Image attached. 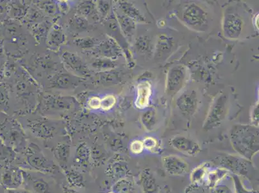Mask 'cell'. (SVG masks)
I'll return each mask as SVG.
<instances>
[{
    "instance_id": "9",
    "label": "cell",
    "mask_w": 259,
    "mask_h": 193,
    "mask_svg": "<svg viewBox=\"0 0 259 193\" xmlns=\"http://www.w3.org/2000/svg\"><path fill=\"white\" fill-rule=\"evenodd\" d=\"M223 28L226 37L232 40L239 38L243 28V21L238 14L228 13L223 20Z\"/></svg>"
},
{
    "instance_id": "10",
    "label": "cell",
    "mask_w": 259,
    "mask_h": 193,
    "mask_svg": "<svg viewBox=\"0 0 259 193\" xmlns=\"http://www.w3.org/2000/svg\"><path fill=\"white\" fill-rule=\"evenodd\" d=\"M151 94V83L148 81H141L137 88V97L135 102L136 107L141 110L147 108L149 105Z\"/></svg>"
},
{
    "instance_id": "14",
    "label": "cell",
    "mask_w": 259,
    "mask_h": 193,
    "mask_svg": "<svg viewBox=\"0 0 259 193\" xmlns=\"http://www.w3.org/2000/svg\"><path fill=\"white\" fill-rule=\"evenodd\" d=\"M119 5H120V9L123 13L130 19L132 20L134 22H145V18L133 4L128 3V2H122V3H119Z\"/></svg>"
},
{
    "instance_id": "19",
    "label": "cell",
    "mask_w": 259,
    "mask_h": 193,
    "mask_svg": "<svg viewBox=\"0 0 259 193\" xmlns=\"http://www.w3.org/2000/svg\"><path fill=\"white\" fill-rule=\"evenodd\" d=\"M118 21L123 31L127 34H131V31L135 28V22L125 15L119 16Z\"/></svg>"
},
{
    "instance_id": "26",
    "label": "cell",
    "mask_w": 259,
    "mask_h": 193,
    "mask_svg": "<svg viewBox=\"0 0 259 193\" xmlns=\"http://www.w3.org/2000/svg\"><path fill=\"white\" fill-rule=\"evenodd\" d=\"M171 41L170 39L164 37V38H161L159 40V50L161 51H166L170 50V44H171Z\"/></svg>"
},
{
    "instance_id": "4",
    "label": "cell",
    "mask_w": 259,
    "mask_h": 193,
    "mask_svg": "<svg viewBox=\"0 0 259 193\" xmlns=\"http://www.w3.org/2000/svg\"><path fill=\"white\" fill-rule=\"evenodd\" d=\"M182 19L190 27L200 30L207 25V14L204 9L196 3L188 4L182 12Z\"/></svg>"
},
{
    "instance_id": "28",
    "label": "cell",
    "mask_w": 259,
    "mask_h": 193,
    "mask_svg": "<svg viewBox=\"0 0 259 193\" xmlns=\"http://www.w3.org/2000/svg\"><path fill=\"white\" fill-rule=\"evenodd\" d=\"M136 44L138 46L139 50L140 49V50H147V45L149 43H148L147 40L143 38L139 39V42H137Z\"/></svg>"
},
{
    "instance_id": "30",
    "label": "cell",
    "mask_w": 259,
    "mask_h": 193,
    "mask_svg": "<svg viewBox=\"0 0 259 193\" xmlns=\"http://www.w3.org/2000/svg\"><path fill=\"white\" fill-rule=\"evenodd\" d=\"M164 193H170V191L169 189L164 188Z\"/></svg>"
},
{
    "instance_id": "8",
    "label": "cell",
    "mask_w": 259,
    "mask_h": 193,
    "mask_svg": "<svg viewBox=\"0 0 259 193\" xmlns=\"http://www.w3.org/2000/svg\"><path fill=\"white\" fill-rule=\"evenodd\" d=\"M176 105L184 116H192L198 106V97L195 90H186L177 98Z\"/></svg>"
},
{
    "instance_id": "25",
    "label": "cell",
    "mask_w": 259,
    "mask_h": 193,
    "mask_svg": "<svg viewBox=\"0 0 259 193\" xmlns=\"http://www.w3.org/2000/svg\"><path fill=\"white\" fill-rule=\"evenodd\" d=\"M101 102H102V99L100 97L94 96L90 98L88 104L89 107L93 109V110H97V109L101 108Z\"/></svg>"
},
{
    "instance_id": "23",
    "label": "cell",
    "mask_w": 259,
    "mask_h": 193,
    "mask_svg": "<svg viewBox=\"0 0 259 193\" xmlns=\"http://www.w3.org/2000/svg\"><path fill=\"white\" fill-rule=\"evenodd\" d=\"M251 120H252V126L259 128V102H257L256 106L253 109Z\"/></svg>"
},
{
    "instance_id": "17",
    "label": "cell",
    "mask_w": 259,
    "mask_h": 193,
    "mask_svg": "<svg viewBox=\"0 0 259 193\" xmlns=\"http://www.w3.org/2000/svg\"><path fill=\"white\" fill-rule=\"evenodd\" d=\"M145 150L153 154H160L162 151V146L160 142L155 137L147 136L143 139Z\"/></svg>"
},
{
    "instance_id": "6",
    "label": "cell",
    "mask_w": 259,
    "mask_h": 193,
    "mask_svg": "<svg viewBox=\"0 0 259 193\" xmlns=\"http://www.w3.org/2000/svg\"><path fill=\"white\" fill-rule=\"evenodd\" d=\"M162 163L165 171L172 176H183L190 170L188 162L176 155L164 156L162 158Z\"/></svg>"
},
{
    "instance_id": "13",
    "label": "cell",
    "mask_w": 259,
    "mask_h": 193,
    "mask_svg": "<svg viewBox=\"0 0 259 193\" xmlns=\"http://www.w3.org/2000/svg\"><path fill=\"white\" fill-rule=\"evenodd\" d=\"M210 169V164L208 162H203L195 167L190 174L191 184L203 186L205 184L207 172Z\"/></svg>"
},
{
    "instance_id": "1",
    "label": "cell",
    "mask_w": 259,
    "mask_h": 193,
    "mask_svg": "<svg viewBox=\"0 0 259 193\" xmlns=\"http://www.w3.org/2000/svg\"><path fill=\"white\" fill-rule=\"evenodd\" d=\"M230 141L238 156L252 162L259 152V129L252 125H235L230 131Z\"/></svg>"
},
{
    "instance_id": "12",
    "label": "cell",
    "mask_w": 259,
    "mask_h": 193,
    "mask_svg": "<svg viewBox=\"0 0 259 193\" xmlns=\"http://www.w3.org/2000/svg\"><path fill=\"white\" fill-rule=\"evenodd\" d=\"M230 172L225 168L217 167L209 169L206 178L205 185L209 188L214 189L224 179L228 177Z\"/></svg>"
},
{
    "instance_id": "7",
    "label": "cell",
    "mask_w": 259,
    "mask_h": 193,
    "mask_svg": "<svg viewBox=\"0 0 259 193\" xmlns=\"http://www.w3.org/2000/svg\"><path fill=\"white\" fill-rule=\"evenodd\" d=\"M170 145L176 151L189 157H195L202 150L201 145L194 140L181 135L170 139Z\"/></svg>"
},
{
    "instance_id": "24",
    "label": "cell",
    "mask_w": 259,
    "mask_h": 193,
    "mask_svg": "<svg viewBox=\"0 0 259 193\" xmlns=\"http://www.w3.org/2000/svg\"><path fill=\"white\" fill-rule=\"evenodd\" d=\"M184 193H206L203 186L191 184L185 189Z\"/></svg>"
},
{
    "instance_id": "29",
    "label": "cell",
    "mask_w": 259,
    "mask_h": 193,
    "mask_svg": "<svg viewBox=\"0 0 259 193\" xmlns=\"http://www.w3.org/2000/svg\"><path fill=\"white\" fill-rule=\"evenodd\" d=\"M255 24H256L257 28H259V14L258 15H257V17L256 18V22H255Z\"/></svg>"
},
{
    "instance_id": "2",
    "label": "cell",
    "mask_w": 259,
    "mask_h": 193,
    "mask_svg": "<svg viewBox=\"0 0 259 193\" xmlns=\"http://www.w3.org/2000/svg\"><path fill=\"white\" fill-rule=\"evenodd\" d=\"M219 167L225 168L231 173L237 176H246L250 178L253 172L252 162L248 161L240 156L225 155L217 158Z\"/></svg>"
},
{
    "instance_id": "3",
    "label": "cell",
    "mask_w": 259,
    "mask_h": 193,
    "mask_svg": "<svg viewBox=\"0 0 259 193\" xmlns=\"http://www.w3.org/2000/svg\"><path fill=\"white\" fill-rule=\"evenodd\" d=\"M227 114V97L221 94L216 96L211 104L210 108L205 119L203 128L210 130L221 124Z\"/></svg>"
},
{
    "instance_id": "22",
    "label": "cell",
    "mask_w": 259,
    "mask_h": 193,
    "mask_svg": "<svg viewBox=\"0 0 259 193\" xmlns=\"http://www.w3.org/2000/svg\"><path fill=\"white\" fill-rule=\"evenodd\" d=\"M116 98L114 96L107 95L104 96L101 102V107L104 111H108L111 108L114 107L116 104Z\"/></svg>"
},
{
    "instance_id": "16",
    "label": "cell",
    "mask_w": 259,
    "mask_h": 193,
    "mask_svg": "<svg viewBox=\"0 0 259 193\" xmlns=\"http://www.w3.org/2000/svg\"><path fill=\"white\" fill-rule=\"evenodd\" d=\"M157 115L155 110H149L144 113L141 117V122L146 130L151 131L157 124Z\"/></svg>"
},
{
    "instance_id": "31",
    "label": "cell",
    "mask_w": 259,
    "mask_h": 193,
    "mask_svg": "<svg viewBox=\"0 0 259 193\" xmlns=\"http://www.w3.org/2000/svg\"><path fill=\"white\" fill-rule=\"evenodd\" d=\"M114 193L111 192V193Z\"/></svg>"
},
{
    "instance_id": "5",
    "label": "cell",
    "mask_w": 259,
    "mask_h": 193,
    "mask_svg": "<svg viewBox=\"0 0 259 193\" xmlns=\"http://www.w3.org/2000/svg\"><path fill=\"white\" fill-rule=\"evenodd\" d=\"M186 75V70L183 66L176 65L170 69L166 82V93L168 96L176 95L182 89Z\"/></svg>"
},
{
    "instance_id": "11",
    "label": "cell",
    "mask_w": 259,
    "mask_h": 193,
    "mask_svg": "<svg viewBox=\"0 0 259 193\" xmlns=\"http://www.w3.org/2000/svg\"><path fill=\"white\" fill-rule=\"evenodd\" d=\"M141 186L143 193H160L155 176L150 169H145L141 174Z\"/></svg>"
},
{
    "instance_id": "15",
    "label": "cell",
    "mask_w": 259,
    "mask_h": 193,
    "mask_svg": "<svg viewBox=\"0 0 259 193\" xmlns=\"http://www.w3.org/2000/svg\"><path fill=\"white\" fill-rule=\"evenodd\" d=\"M100 50L104 56L112 58L121 54L120 48L112 40H108L105 43L101 45Z\"/></svg>"
},
{
    "instance_id": "21",
    "label": "cell",
    "mask_w": 259,
    "mask_h": 193,
    "mask_svg": "<svg viewBox=\"0 0 259 193\" xmlns=\"http://www.w3.org/2000/svg\"><path fill=\"white\" fill-rule=\"evenodd\" d=\"M129 148L131 153L135 155H141L145 150L143 141L137 139L131 142Z\"/></svg>"
},
{
    "instance_id": "18",
    "label": "cell",
    "mask_w": 259,
    "mask_h": 193,
    "mask_svg": "<svg viewBox=\"0 0 259 193\" xmlns=\"http://www.w3.org/2000/svg\"><path fill=\"white\" fill-rule=\"evenodd\" d=\"M65 55L66 57H64V60L67 64L71 67V69L75 70L78 72H80L83 73L85 72V65L80 60L79 57L75 56V55L69 54V53H66Z\"/></svg>"
},
{
    "instance_id": "20",
    "label": "cell",
    "mask_w": 259,
    "mask_h": 193,
    "mask_svg": "<svg viewBox=\"0 0 259 193\" xmlns=\"http://www.w3.org/2000/svg\"><path fill=\"white\" fill-rule=\"evenodd\" d=\"M234 186V193H256L253 190H248L244 184L239 176L233 174L232 175Z\"/></svg>"
},
{
    "instance_id": "27",
    "label": "cell",
    "mask_w": 259,
    "mask_h": 193,
    "mask_svg": "<svg viewBox=\"0 0 259 193\" xmlns=\"http://www.w3.org/2000/svg\"><path fill=\"white\" fill-rule=\"evenodd\" d=\"M213 193H234L231 189L226 185L219 184L213 189Z\"/></svg>"
}]
</instances>
